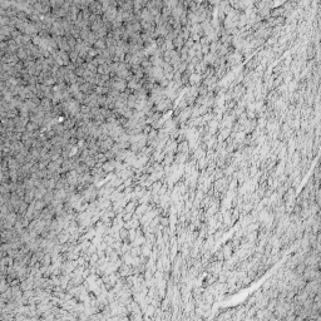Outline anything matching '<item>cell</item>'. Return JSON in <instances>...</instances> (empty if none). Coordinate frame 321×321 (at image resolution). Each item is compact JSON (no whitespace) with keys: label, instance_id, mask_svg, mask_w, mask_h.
I'll list each match as a JSON object with an SVG mask.
<instances>
[{"label":"cell","instance_id":"1","mask_svg":"<svg viewBox=\"0 0 321 321\" xmlns=\"http://www.w3.org/2000/svg\"><path fill=\"white\" fill-rule=\"evenodd\" d=\"M172 107H173V102L171 99H163L162 102H159L158 104H156V111L158 113H163V112H169L172 111Z\"/></svg>","mask_w":321,"mask_h":321},{"label":"cell","instance_id":"2","mask_svg":"<svg viewBox=\"0 0 321 321\" xmlns=\"http://www.w3.org/2000/svg\"><path fill=\"white\" fill-rule=\"evenodd\" d=\"M149 75L156 80V82H158V83L160 82V80L164 79V73H163V70H162V68H160V67H152Z\"/></svg>","mask_w":321,"mask_h":321},{"label":"cell","instance_id":"3","mask_svg":"<svg viewBox=\"0 0 321 321\" xmlns=\"http://www.w3.org/2000/svg\"><path fill=\"white\" fill-rule=\"evenodd\" d=\"M191 113H192V109H191L190 107H187V108H185L183 111H181V114H179V122H185V121H187L188 118L191 117Z\"/></svg>","mask_w":321,"mask_h":321},{"label":"cell","instance_id":"4","mask_svg":"<svg viewBox=\"0 0 321 321\" xmlns=\"http://www.w3.org/2000/svg\"><path fill=\"white\" fill-rule=\"evenodd\" d=\"M201 80H202V75H200V74L193 73L192 75H190V83H191V86L198 87V83H201Z\"/></svg>","mask_w":321,"mask_h":321},{"label":"cell","instance_id":"5","mask_svg":"<svg viewBox=\"0 0 321 321\" xmlns=\"http://www.w3.org/2000/svg\"><path fill=\"white\" fill-rule=\"evenodd\" d=\"M149 62H151V64H152V67H160V65H162V63H163V59L159 58V56H154V55H152V56L149 58Z\"/></svg>","mask_w":321,"mask_h":321},{"label":"cell","instance_id":"6","mask_svg":"<svg viewBox=\"0 0 321 321\" xmlns=\"http://www.w3.org/2000/svg\"><path fill=\"white\" fill-rule=\"evenodd\" d=\"M177 151H178V153H183V154H186L188 151V142L187 141H183V142H181L179 143V146H178V148H177Z\"/></svg>","mask_w":321,"mask_h":321},{"label":"cell","instance_id":"7","mask_svg":"<svg viewBox=\"0 0 321 321\" xmlns=\"http://www.w3.org/2000/svg\"><path fill=\"white\" fill-rule=\"evenodd\" d=\"M160 68H162V70H163L164 74H167V73H174V69L172 68V65L169 64V63L163 62L162 65H160Z\"/></svg>","mask_w":321,"mask_h":321},{"label":"cell","instance_id":"8","mask_svg":"<svg viewBox=\"0 0 321 321\" xmlns=\"http://www.w3.org/2000/svg\"><path fill=\"white\" fill-rule=\"evenodd\" d=\"M285 13V9L284 8H278V9H275V10H272L270 11V15L273 16V18H276V16H280L282 15V14Z\"/></svg>","mask_w":321,"mask_h":321},{"label":"cell","instance_id":"9","mask_svg":"<svg viewBox=\"0 0 321 321\" xmlns=\"http://www.w3.org/2000/svg\"><path fill=\"white\" fill-rule=\"evenodd\" d=\"M187 62H182L181 64H179V67L177 68V70H174V72H178V73H181V74H183L186 72V69H187Z\"/></svg>","mask_w":321,"mask_h":321},{"label":"cell","instance_id":"10","mask_svg":"<svg viewBox=\"0 0 321 321\" xmlns=\"http://www.w3.org/2000/svg\"><path fill=\"white\" fill-rule=\"evenodd\" d=\"M163 160H164V164H171L173 160H174V157H173V154H167L166 157L163 158Z\"/></svg>","mask_w":321,"mask_h":321},{"label":"cell","instance_id":"11","mask_svg":"<svg viewBox=\"0 0 321 321\" xmlns=\"http://www.w3.org/2000/svg\"><path fill=\"white\" fill-rule=\"evenodd\" d=\"M160 226H162V227H167L168 226V218H160Z\"/></svg>","mask_w":321,"mask_h":321}]
</instances>
